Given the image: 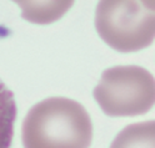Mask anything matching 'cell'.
<instances>
[{
    "mask_svg": "<svg viewBox=\"0 0 155 148\" xmlns=\"http://www.w3.org/2000/svg\"><path fill=\"white\" fill-rule=\"evenodd\" d=\"M110 148H155V121L124 127L114 138Z\"/></svg>",
    "mask_w": 155,
    "mask_h": 148,
    "instance_id": "cell-4",
    "label": "cell"
},
{
    "mask_svg": "<svg viewBox=\"0 0 155 148\" xmlns=\"http://www.w3.org/2000/svg\"><path fill=\"white\" fill-rule=\"evenodd\" d=\"M94 98L110 117L144 115L155 105V77L139 66L108 68L94 88Z\"/></svg>",
    "mask_w": 155,
    "mask_h": 148,
    "instance_id": "cell-3",
    "label": "cell"
},
{
    "mask_svg": "<svg viewBox=\"0 0 155 148\" xmlns=\"http://www.w3.org/2000/svg\"><path fill=\"white\" fill-rule=\"evenodd\" d=\"M15 117L16 103L14 95L0 81V148H10Z\"/></svg>",
    "mask_w": 155,
    "mask_h": 148,
    "instance_id": "cell-5",
    "label": "cell"
},
{
    "mask_svg": "<svg viewBox=\"0 0 155 148\" xmlns=\"http://www.w3.org/2000/svg\"><path fill=\"white\" fill-rule=\"evenodd\" d=\"M95 27L114 50L139 51L155 39V10L145 2H100L96 6Z\"/></svg>",
    "mask_w": 155,
    "mask_h": 148,
    "instance_id": "cell-2",
    "label": "cell"
},
{
    "mask_svg": "<svg viewBox=\"0 0 155 148\" xmlns=\"http://www.w3.org/2000/svg\"><path fill=\"white\" fill-rule=\"evenodd\" d=\"M23 8V16L26 20H30L33 23H50L54 21L56 19H59V16L69 9L68 6H70V4H68L66 6H64L66 3H58L54 8H46L49 4H45V6H40V4H38L40 8H31L28 3H18Z\"/></svg>",
    "mask_w": 155,
    "mask_h": 148,
    "instance_id": "cell-6",
    "label": "cell"
},
{
    "mask_svg": "<svg viewBox=\"0 0 155 148\" xmlns=\"http://www.w3.org/2000/svg\"><path fill=\"white\" fill-rule=\"evenodd\" d=\"M21 137L24 148H89L93 124L79 102L50 97L30 108Z\"/></svg>",
    "mask_w": 155,
    "mask_h": 148,
    "instance_id": "cell-1",
    "label": "cell"
}]
</instances>
